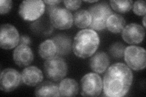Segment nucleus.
<instances>
[{"instance_id":"15","label":"nucleus","mask_w":146,"mask_h":97,"mask_svg":"<svg viewBox=\"0 0 146 97\" xmlns=\"http://www.w3.org/2000/svg\"><path fill=\"white\" fill-rule=\"evenodd\" d=\"M56 46L57 54L59 56L69 54L72 49L71 39L66 35H58L52 40Z\"/></svg>"},{"instance_id":"13","label":"nucleus","mask_w":146,"mask_h":97,"mask_svg":"<svg viewBox=\"0 0 146 97\" xmlns=\"http://www.w3.org/2000/svg\"><path fill=\"white\" fill-rule=\"evenodd\" d=\"M21 80L23 83L29 86H36L42 82L43 75L37 67L29 66L22 71Z\"/></svg>"},{"instance_id":"29","label":"nucleus","mask_w":146,"mask_h":97,"mask_svg":"<svg viewBox=\"0 0 146 97\" xmlns=\"http://www.w3.org/2000/svg\"><path fill=\"white\" fill-rule=\"evenodd\" d=\"M98 0H95V1H85V2L86 3H96V2H98Z\"/></svg>"},{"instance_id":"27","label":"nucleus","mask_w":146,"mask_h":97,"mask_svg":"<svg viewBox=\"0 0 146 97\" xmlns=\"http://www.w3.org/2000/svg\"><path fill=\"white\" fill-rule=\"evenodd\" d=\"M44 3L47 4L48 5H52V6H57V4L62 2L61 0H53V1H50V0H46L43 1Z\"/></svg>"},{"instance_id":"24","label":"nucleus","mask_w":146,"mask_h":97,"mask_svg":"<svg viewBox=\"0 0 146 97\" xmlns=\"http://www.w3.org/2000/svg\"><path fill=\"white\" fill-rule=\"evenodd\" d=\"M12 7L11 0H1L0 1V13L1 15L6 14L11 11Z\"/></svg>"},{"instance_id":"23","label":"nucleus","mask_w":146,"mask_h":97,"mask_svg":"<svg viewBox=\"0 0 146 97\" xmlns=\"http://www.w3.org/2000/svg\"><path fill=\"white\" fill-rule=\"evenodd\" d=\"M133 11L136 15L138 16L145 15L146 7L144 1H137L133 4Z\"/></svg>"},{"instance_id":"19","label":"nucleus","mask_w":146,"mask_h":97,"mask_svg":"<svg viewBox=\"0 0 146 97\" xmlns=\"http://www.w3.org/2000/svg\"><path fill=\"white\" fill-rule=\"evenodd\" d=\"M38 53L44 59L54 57L57 53V49L53 41L47 40L41 43L38 47Z\"/></svg>"},{"instance_id":"10","label":"nucleus","mask_w":146,"mask_h":97,"mask_svg":"<svg viewBox=\"0 0 146 97\" xmlns=\"http://www.w3.org/2000/svg\"><path fill=\"white\" fill-rule=\"evenodd\" d=\"M21 75L17 70L7 68L3 70L0 76V89L4 92L15 90L21 84Z\"/></svg>"},{"instance_id":"4","label":"nucleus","mask_w":146,"mask_h":97,"mask_svg":"<svg viewBox=\"0 0 146 97\" xmlns=\"http://www.w3.org/2000/svg\"><path fill=\"white\" fill-rule=\"evenodd\" d=\"M44 71L48 78L53 81H59L65 77L68 72L65 60L59 55L46 59L44 64Z\"/></svg>"},{"instance_id":"5","label":"nucleus","mask_w":146,"mask_h":97,"mask_svg":"<svg viewBox=\"0 0 146 97\" xmlns=\"http://www.w3.org/2000/svg\"><path fill=\"white\" fill-rule=\"evenodd\" d=\"M124 59L127 66L132 70H143L146 66V52L143 48L128 46L124 52Z\"/></svg>"},{"instance_id":"8","label":"nucleus","mask_w":146,"mask_h":97,"mask_svg":"<svg viewBox=\"0 0 146 97\" xmlns=\"http://www.w3.org/2000/svg\"><path fill=\"white\" fill-rule=\"evenodd\" d=\"M52 25L57 29L66 30L71 27L73 24V16L67 9L57 7L49 15Z\"/></svg>"},{"instance_id":"25","label":"nucleus","mask_w":146,"mask_h":97,"mask_svg":"<svg viewBox=\"0 0 146 97\" xmlns=\"http://www.w3.org/2000/svg\"><path fill=\"white\" fill-rule=\"evenodd\" d=\"M63 3L69 11H76L81 6L82 4L81 1H64Z\"/></svg>"},{"instance_id":"2","label":"nucleus","mask_w":146,"mask_h":97,"mask_svg":"<svg viewBox=\"0 0 146 97\" xmlns=\"http://www.w3.org/2000/svg\"><path fill=\"white\" fill-rule=\"evenodd\" d=\"M100 44L98 34L92 29L79 31L75 36L72 44V50L76 56L86 58L96 52Z\"/></svg>"},{"instance_id":"12","label":"nucleus","mask_w":146,"mask_h":97,"mask_svg":"<svg viewBox=\"0 0 146 97\" xmlns=\"http://www.w3.org/2000/svg\"><path fill=\"white\" fill-rule=\"evenodd\" d=\"M13 59L17 66L25 67L33 61L34 54L29 46L20 44L13 50Z\"/></svg>"},{"instance_id":"18","label":"nucleus","mask_w":146,"mask_h":97,"mask_svg":"<svg viewBox=\"0 0 146 97\" xmlns=\"http://www.w3.org/2000/svg\"><path fill=\"white\" fill-rule=\"evenodd\" d=\"M125 26L124 18L117 13H113L109 16L107 21L106 27L108 30L114 34L121 33Z\"/></svg>"},{"instance_id":"1","label":"nucleus","mask_w":146,"mask_h":97,"mask_svg":"<svg viewBox=\"0 0 146 97\" xmlns=\"http://www.w3.org/2000/svg\"><path fill=\"white\" fill-rule=\"evenodd\" d=\"M133 73L124 63L113 64L106 72L103 80L105 95L110 97H121L129 92L133 82Z\"/></svg>"},{"instance_id":"6","label":"nucleus","mask_w":146,"mask_h":97,"mask_svg":"<svg viewBox=\"0 0 146 97\" xmlns=\"http://www.w3.org/2000/svg\"><path fill=\"white\" fill-rule=\"evenodd\" d=\"M45 11V4L42 0L23 1L19 7V15L25 21H33L42 16Z\"/></svg>"},{"instance_id":"22","label":"nucleus","mask_w":146,"mask_h":97,"mask_svg":"<svg viewBox=\"0 0 146 97\" xmlns=\"http://www.w3.org/2000/svg\"><path fill=\"white\" fill-rule=\"evenodd\" d=\"M126 47L121 43L117 42L113 44L109 49L111 56L115 59L122 58L124 55Z\"/></svg>"},{"instance_id":"3","label":"nucleus","mask_w":146,"mask_h":97,"mask_svg":"<svg viewBox=\"0 0 146 97\" xmlns=\"http://www.w3.org/2000/svg\"><path fill=\"white\" fill-rule=\"evenodd\" d=\"M89 13L91 17L90 29L102 30L106 27L107 21L113 12L107 3L102 2L92 6L89 8Z\"/></svg>"},{"instance_id":"21","label":"nucleus","mask_w":146,"mask_h":97,"mask_svg":"<svg viewBox=\"0 0 146 97\" xmlns=\"http://www.w3.org/2000/svg\"><path fill=\"white\" fill-rule=\"evenodd\" d=\"M133 1H114L111 0L110 4L114 11L121 13H124L129 12L133 7Z\"/></svg>"},{"instance_id":"28","label":"nucleus","mask_w":146,"mask_h":97,"mask_svg":"<svg viewBox=\"0 0 146 97\" xmlns=\"http://www.w3.org/2000/svg\"><path fill=\"white\" fill-rule=\"evenodd\" d=\"M143 26L145 27V15L144 16L143 18Z\"/></svg>"},{"instance_id":"26","label":"nucleus","mask_w":146,"mask_h":97,"mask_svg":"<svg viewBox=\"0 0 146 97\" xmlns=\"http://www.w3.org/2000/svg\"><path fill=\"white\" fill-rule=\"evenodd\" d=\"M20 44H25V45L29 46L31 43V40L29 36H27L26 35H23L20 37Z\"/></svg>"},{"instance_id":"7","label":"nucleus","mask_w":146,"mask_h":97,"mask_svg":"<svg viewBox=\"0 0 146 97\" xmlns=\"http://www.w3.org/2000/svg\"><path fill=\"white\" fill-rule=\"evenodd\" d=\"M82 95L98 96L101 93L103 82L100 77L95 73L86 74L80 81Z\"/></svg>"},{"instance_id":"14","label":"nucleus","mask_w":146,"mask_h":97,"mask_svg":"<svg viewBox=\"0 0 146 97\" xmlns=\"http://www.w3.org/2000/svg\"><path fill=\"white\" fill-rule=\"evenodd\" d=\"M110 65V58L107 53L104 52H98L91 58L90 66L91 70L96 73H102Z\"/></svg>"},{"instance_id":"11","label":"nucleus","mask_w":146,"mask_h":97,"mask_svg":"<svg viewBox=\"0 0 146 97\" xmlns=\"http://www.w3.org/2000/svg\"><path fill=\"white\" fill-rule=\"evenodd\" d=\"M122 37L125 43L129 44H139L144 39L145 29L137 23H131L123 29Z\"/></svg>"},{"instance_id":"17","label":"nucleus","mask_w":146,"mask_h":97,"mask_svg":"<svg viewBox=\"0 0 146 97\" xmlns=\"http://www.w3.org/2000/svg\"><path fill=\"white\" fill-rule=\"evenodd\" d=\"M60 96H74L79 92V84L71 78L63 79L58 86Z\"/></svg>"},{"instance_id":"20","label":"nucleus","mask_w":146,"mask_h":97,"mask_svg":"<svg viewBox=\"0 0 146 97\" xmlns=\"http://www.w3.org/2000/svg\"><path fill=\"white\" fill-rule=\"evenodd\" d=\"M73 20L77 27L84 29L89 27L91 24V17L88 11L80 9L74 13Z\"/></svg>"},{"instance_id":"9","label":"nucleus","mask_w":146,"mask_h":97,"mask_svg":"<svg viewBox=\"0 0 146 97\" xmlns=\"http://www.w3.org/2000/svg\"><path fill=\"white\" fill-rule=\"evenodd\" d=\"M20 35L15 26L10 24H4L1 26L0 46L3 49L11 50L20 42Z\"/></svg>"},{"instance_id":"16","label":"nucleus","mask_w":146,"mask_h":97,"mask_svg":"<svg viewBox=\"0 0 146 97\" xmlns=\"http://www.w3.org/2000/svg\"><path fill=\"white\" fill-rule=\"evenodd\" d=\"M36 96H60L58 86L51 81L39 84L35 91Z\"/></svg>"}]
</instances>
